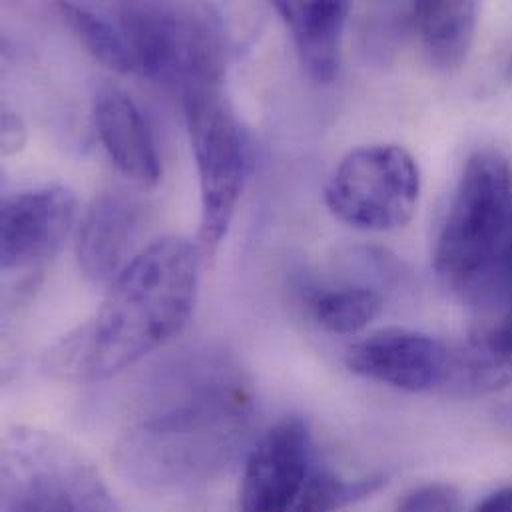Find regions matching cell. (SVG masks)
<instances>
[{"label":"cell","instance_id":"20","mask_svg":"<svg viewBox=\"0 0 512 512\" xmlns=\"http://www.w3.org/2000/svg\"><path fill=\"white\" fill-rule=\"evenodd\" d=\"M393 512H463V497L451 483H427L409 491Z\"/></svg>","mask_w":512,"mask_h":512},{"label":"cell","instance_id":"15","mask_svg":"<svg viewBox=\"0 0 512 512\" xmlns=\"http://www.w3.org/2000/svg\"><path fill=\"white\" fill-rule=\"evenodd\" d=\"M409 20L435 68L463 66L475 44L479 6L475 2H415Z\"/></svg>","mask_w":512,"mask_h":512},{"label":"cell","instance_id":"21","mask_svg":"<svg viewBox=\"0 0 512 512\" xmlns=\"http://www.w3.org/2000/svg\"><path fill=\"white\" fill-rule=\"evenodd\" d=\"M26 140H28V130H26L24 120L16 112L4 108L2 110V152H4V156L18 154L26 146Z\"/></svg>","mask_w":512,"mask_h":512},{"label":"cell","instance_id":"7","mask_svg":"<svg viewBox=\"0 0 512 512\" xmlns=\"http://www.w3.org/2000/svg\"><path fill=\"white\" fill-rule=\"evenodd\" d=\"M323 198L329 212L351 228L365 232L403 228L419 206V164L397 144L351 150L333 170Z\"/></svg>","mask_w":512,"mask_h":512},{"label":"cell","instance_id":"4","mask_svg":"<svg viewBox=\"0 0 512 512\" xmlns=\"http://www.w3.org/2000/svg\"><path fill=\"white\" fill-rule=\"evenodd\" d=\"M511 220V162L497 150H479L465 164L439 232L435 271L441 281L471 301L501 250Z\"/></svg>","mask_w":512,"mask_h":512},{"label":"cell","instance_id":"17","mask_svg":"<svg viewBox=\"0 0 512 512\" xmlns=\"http://www.w3.org/2000/svg\"><path fill=\"white\" fill-rule=\"evenodd\" d=\"M313 319L329 333L353 335L365 329L383 307L381 295L365 285H343L315 291L311 297Z\"/></svg>","mask_w":512,"mask_h":512},{"label":"cell","instance_id":"14","mask_svg":"<svg viewBox=\"0 0 512 512\" xmlns=\"http://www.w3.org/2000/svg\"><path fill=\"white\" fill-rule=\"evenodd\" d=\"M449 385L469 395H485L512 385V313L479 317L465 345L455 349V371Z\"/></svg>","mask_w":512,"mask_h":512},{"label":"cell","instance_id":"2","mask_svg":"<svg viewBox=\"0 0 512 512\" xmlns=\"http://www.w3.org/2000/svg\"><path fill=\"white\" fill-rule=\"evenodd\" d=\"M202 257L184 238L148 246L110 283L102 305L42 353L40 369L56 381L96 383L164 347L192 317Z\"/></svg>","mask_w":512,"mask_h":512},{"label":"cell","instance_id":"11","mask_svg":"<svg viewBox=\"0 0 512 512\" xmlns=\"http://www.w3.org/2000/svg\"><path fill=\"white\" fill-rule=\"evenodd\" d=\"M140 220L142 206L126 192H102L90 202L76 236V259L90 281L112 283L136 257Z\"/></svg>","mask_w":512,"mask_h":512},{"label":"cell","instance_id":"8","mask_svg":"<svg viewBox=\"0 0 512 512\" xmlns=\"http://www.w3.org/2000/svg\"><path fill=\"white\" fill-rule=\"evenodd\" d=\"M347 367L369 381L423 393L449 387L455 371V349L445 341L407 327H387L353 343Z\"/></svg>","mask_w":512,"mask_h":512},{"label":"cell","instance_id":"18","mask_svg":"<svg viewBox=\"0 0 512 512\" xmlns=\"http://www.w3.org/2000/svg\"><path fill=\"white\" fill-rule=\"evenodd\" d=\"M387 485V477L369 475L363 479H343L329 471L309 475L301 495L289 512H339L371 499Z\"/></svg>","mask_w":512,"mask_h":512},{"label":"cell","instance_id":"5","mask_svg":"<svg viewBox=\"0 0 512 512\" xmlns=\"http://www.w3.org/2000/svg\"><path fill=\"white\" fill-rule=\"evenodd\" d=\"M2 512H118L96 467L62 437L14 427L2 441Z\"/></svg>","mask_w":512,"mask_h":512},{"label":"cell","instance_id":"23","mask_svg":"<svg viewBox=\"0 0 512 512\" xmlns=\"http://www.w3.org/2000/svg\"><path fill=\"white\" fill-rule=\"evenodd\" d=\"M509 74H511V80H512V58H511V64H509Z\"/></svg>","mask_w":512,"mask_h":512},{"label":"cell","instance_id":"6","mask_svg":"<svg viewBox=\"0 0 512 512\" xmlns=\"http://www.w3.org/2000/svg\"><path fill=\"white\" fill-rule=\"evenodd\" d=\"M196 160L202 222L198 248L214 256L226 238L252 172L250 134L222 88L190 90L182 96Z\"/></svg>","mask_w":512,"mask_h":512},{"label":"cell","instance_id":"13","mask_svg":"<svg viewBox=\"0 0 512 512\" xmlns=\"http://www.w3.org/2000/svg\"><path fill=\"white\" fill-rule=\"evenodd\" d=\"M273 8L291 32L301 66L319 84L339 74L341 36L349 14L347 2H275Z\"/></svg>","mask_w":512,"mask_h":512},{"label":"cell","instance_id":"10","mask_svg":"<svg viewBox=\"0 0 512 512\" xmlns=\"http://www.w3.org/2000/svg\"><path fill=\"white\" fill-rule=\"evenodd\" d=\"M74 220L76 198L64 186H38L6 196L0 212L2 269L42 265L64 246Z\"/></svg>","mask_w":512,"mask_h":512},{"label":"cell","instance_id":"12","mask_svg":"<svg viewBox=\"0 0 512 512\" xmlns=\"http://www.w3.org/2000/svg\"><path fill=\"white\" fill-rule=\"evenodd\" d=\"M94 124L116 168L142 186L160 182L162 164L152 130L134 98L116 84H102L94 96Z\"/></svg>","mask_w":512,"mask_h":512},{"label":"cell","instance_id":"9","mask_svg":"<svg viewBox=\"0 0 512 512\" xmlns=\"http://www.w3.org/2000/svg\"><path fill=\"white\" fill-rule=\"evenodd\" d=\"M313 461L307 423L285 417L252 447L240 489V512H289L301 495Z\"/></svg>","mask_w":512,"mask_h":512},{"label":"cell","instance_id":"1","mask_svg":"<svg viewBox=\"0 0 512 512\" xmlns=\"http://www.w3.org/2000/svg\"><path fill=\"white\" fill-rule=\"evenodd\" d=\"M144 417L116 447L118 473L144 491L208 483L242 453L254 419L246 373L220 353L180 361L156 387Z\"/></svg>","mask_w":512,"mask_h":512},{"label":"cell","instance_id":"19","mask_svg":"<svg viewBox=\"0 0 512 512\" xmlns=\"http://www.w3.org/2000/svg\"><path fill=\"white\" fill-rule=\"evenodd\" d=\"M471 303L481 315L512 313V220L501 250Z\"/></svg>","mask_w":512,"mask_h":512},{"label":"cell","instance_id":"22","mask_svg":"<svg viewBox=\"0 0 512 512\" xmlns=\"http://www.w3.org/2000/svg\"><path fill=\"white\" fill-rule=\"evenodd\" d=\"M471 512H512V487L487 495Z\"/></svg>","mask_w":512,"mask_h":512},{"label":"cell","instance_id":"16","mask_svg":"<svg viewBox=\"0 0 512 512\" xmlns=\"http://www.w3.org/2000/svg\"><path fill=\"white\" fill-rule=\"evenodd\" d=\"M56 8L82 46L100 64L120 74L138 70L128 40L110 8H106V14L92 6L74 2H60Z\"/></svg>","mask_w":512,"mask_h":512},{"label":"cell","instance_id":"3","mask_svg":"<svg viewBox=\"0 0 512 512\" xmlns=\"http://www.w3.org/2000/svg\"><path fill=\"white\" fill-rule=\"evenodd\" d=\"M116 16L136 68L182 96L222 88L230 38L216 6L202 2H122Z\"/></svg>","mask_w":512,"mask_h":512}]
</instances>
